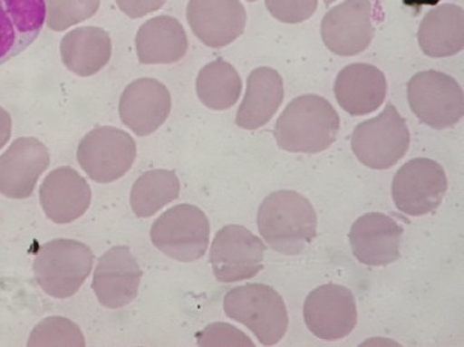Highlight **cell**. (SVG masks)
Returning <instances> with one entry per match:
<instances>
[{
  "label": "cell",
  "instance_id": "obj_32",
  "mask_svg": "<svg viewBox=\"0 0 464 347\" xmlns=\"http://www.w3.org/2000/svg\"><path fill=\"white\" fill-rule=\"evenodd\" d=\"M12 132V120L9 112L0 107V150L9 142Z\"/></svg>",
  "mask_w": 464,
  "mask_h": 347
},
{
  "label": "cell",
  "instance_id": "obj_9",
  "mask_svg": "<svg viewBox=\"0 0 464 347\" xmlns=\"http://www.w3.org/2000/svg\"><path fill=\"white\" fill-rule=\"evenodd\" d=\"M448 189L445 169L430 159H414L395 173L392 199L399 211L422 217L437 211Z\"/></svg>",
  "mask_w": 464,
  "mask_h": 347
},
{
  "label": "cell",
  "instance_id": "obj_24",
  "mask_svg": "<svg viewBox=\"0 0 464 347\" xmlns=\"http://www.w3.org/2000/svg\"><path fill=\"white\" fill-rule=\"evenodd\" d=\"M111 39L95 26L75 28L63 36L60 53L64 66L81 78L98 74L111 58Z\"/></svg>",
  "mask_w": 464,
  "mask_h": 347
},
{
  "label": "cell",
  "instance_id": "obj_2",
  "mask_svg": "<svg viewBox=\"0 0 464 347\" xmlns=\"http://www.w3.org/2000/svg\"><path fill=\"white\" fill-rule=\"evenodd\" d=\"M340 115L328 100L308 94L294 99L274 128L277 147L293 153H320L336 142Z\"/></svg>",
  "mask_w": 464,
  "mask_h": 347
},
{
  "label": "cell",
  "instance_id": "obj_35",
  "mask_svg": "<svg viewBox=\"0 0 464 347\" xmlns=\"http://www.w3.org/2000/svg\"><path fill=\"white\" fill-rule=\"evenodd\" d=\"M247 2L254 3V2H256V0H247Z\"/></svg>",
  "mask_w": 464,
  "mask_h": 347
},
{
  "label": "cell",
  "instance_id": "obj_14",
  "mask_svg": "<svg viewBox=\"0 0 464 347\" xmlns=\"http://www.w3.org/2000/svg\"><path fill=\"white\" fill-rule=\"evenodd\" d=\"M142 276V269L130 249L116 246L101 256L92 290L101 304L111 310L121 309L135 300Z\"/></svg>",
  "mask_w": 464,
  "mask_h": 347
},
{
  "label": "cell",
  "instance_id": "obj_18",
  "mask_svg": "<svg viewBox=\"0 0 464 347\" xmlns=\"http://www.w3.org/2000/svg\"><path fill=\"white\" fill-rule=\"evenodd\" d=\"M40 204L48 219L66 225L78 220L92 204V189L87 180L70 167L48 173L39 191Z\"/></svg>",
  "mask_w": 464,
  "mask_h": 347
},
{
  "label": "cell",
  "instance_id": "obj_6",
  "mask_svg": "<svg viewBox=\"0 0 464 347\" xmlns=\"http://www.w3.org/2000/svg\"><path fill=\"white\" fill-rule=\"evenodd\" d=\"M407 100L420 122L445 130L464 115V96L458 81L445 72H420L407 83Z\"/></svg>",
  "mask_w": 464,
  "mask_h": 347
},
{
  "label": "cell",
  "instance_id": "obj_26",
  "mask_svg": "<svg viewBox=\"0 0 464 347\" xmlns=\"http://www.w3.org/2000/svg\"><path fill=\"white\" fill-rule=\"evenodd\" d=\"M179 177L169 169H151L135 181L130 193L132 211L140 217H150L179 198Z\"/></svg>",
  "mask_w": 464,
  "mask_h": 347
},
{
  "label": "cell",
  "instance_id": "obj_22",
  "mask_svg": "<svg viewBox=\"0 0 464 347\" xmlns=\"http://www.w3.org/2000/svg\"><path fill=\"white\" fill-rule=\"evenodd\" d=\"M188 40L183 25L170 15L148 20L136 35V52L140 63L170 64L187 54Z\"/></svg>",
  "mask_w": 464,
  "mask_h": 347
},
{
  "label": "cell",
  "instance_id": "obj_34",
  "mask_svg": "<svg viewBox=\"0 0 464 347\" xmlns=\"http://www.w3.org/2000/svg\"><path fill=\"white\" fill-rule=\"evenodd\" d=\"M334 2H336V0H324V4L326 6H330L331 4H334Z\"/></svg>",
  "mask_w": 464,
  "mask_h": 347
},
{
  "label": "cell",
  "instance_id": "obj_12",
  "mask_svg": "<svg viewBox=\"0 0 464 347\" xmlns=\"http://www.w3.org/2000/svg\"><path fill=\"white\" fill-rule=\"evenodd\" d=\"M370 0H345L323 18L321 34L325 46L340 56H354L370 46L374 36Z\"/></svg>",
  "mask_w": 464,
  "mask_h": 347
},
{
  "label": "cell",
  "instance_id": "obj_33",
  "mask_svg": "<svg viewBox=\"0 0 464 347\" xmlns=\"http://www.w3.org/2000/svg\"><path fill=\"white\" fill-rule=\"evenodd\" d=\"M406 6L413 7L415 10H419L423 5H438L440 0H402Z\"/></svg>",
  "mask_w": 464,
  "mask_h": 347
},
{
  "label": "cell",
  "instance_id": "obj_15",
  "mask_svg": "<svg viewBox=\"0 0 464 347\" xmlns=\"http://www.w3.org/2000/svg\"><path fill=\"white\" fill-rule=\"evenodd\" d=\"M171 111V94L160 81L142 78L132 81L120 99L119 112L125 127L140 137L153 134Z\"/></svg>",
  "mask_w": 464,
  "mask_h": 347
},
{
  "label": "cell",
  "instance_id": "obj_25",
  "mask_svg": "<svg viewBox=\"0 0 464 347\" xmlns=\"http://www.w3.org/2000/svg\"><path fill=\"white\" fill-rule=\"evenodd\" d=\"M196 90L204 106L221 111L237 102L242 92V81L231 63L219 59L206 64L199 72Z\"/></svg>",
  "mask_w": 464,
  "mask_h": 347
},
{
  "label": "cell",
  "instance_id": "obj_11",
  "mask_svg": "<svg viewBox=\"0 0 464 347\" xmlns=\"http://www.w3.org/2000/svg\"><path fill=\"white\" fill-rule=\"evenodd\" d=\"M304 317L310 333L326 342L342 341L356 328V298L341 284H324L306 296Z\"/></svg>",
  "mask_w": 464,
  "mask_h": 347
},
{
  "label": "cell",
  "instance_id": "obj_20",
  "mask_svg": "<svg viewBox=\"0 0 464 347\" xmlns=\"http://www.w3.org/2000/svg\"><path fill=\"white\" fill-rule=\"evenodd\" d=\"M334 96L343 111L351 116H365L382 106L387 81L379 68L370 63H353L334 81Z\"/></svg>",
  "mask_w": 464,
  "mask_h": 347
},
{
  "label": "cell",
  "instance_id": "obj_10",
  "mask_svg": "<svg viewBox=\"0 0 464 347\" xmlns=\"http://www.w3.org/2000/svg\"><path fill=\"white\" fill-rule=\"evenodd\" d=\"M266 250L260 237L244 226H225L217 233L209 252L213 274L221 284L250 280L264 269Z\"/></svg>",
  "mask_w": 464,
  "mask_h": 347
},
{
  "label": "cell",
  "instance_id": "obj_29",
  "mask_svg": "<svg viewBox=\"0 0 464 347\" xmlns=\"http://www.w3.org/2000/svg\"><path fill=\"white\" fill-rule=\"evenodd\" d=\"M199 346H254L247 334L228 323H212L197 334Z\"/></svg>",
  "mask_w": 464,
  "mask_h": 347
},
{
  "label": "cell",
  "instance_id": "obj_31",
  "mask_svg": "<svg viewBox=\"0 0 464 347\" xmlns=\"http://www.w3.org/2000/svg\"><path fill=\"white\" fill-rule=\"evenodd\" d=\"M167 0H116L117 6L132 19L143 18L159 11Z\"/></svg>",
  "mask_w": 464,
  "mask_h": 347
},
{
  "label": "cell",
  "instance_id": "obj_7",
  "mask_svg": "<svg viewBox=\"0 0 464 347\" xmlns=\"http://www.w3.org/2000/svg\"><path fill=\"white\" fill-rule=\"evenodd\" d=\"M152 244L165 255L179 262L199 260L209 244L208 217L195 205L180 204L168 209L153 223Z\"/></svg>",
  "mask_w": 464,
  "mask_h": 347
},
{
  "label": "cell",
  "instance_id": "obj_30",
  "mask_svg": "<svg viewBox=\"0 0 464 347\" xmlns=\"http://www.w3.org/2000/svg\"><path fill=\"white\" fill-rule=\"evenodd\" d=\"M266 6L278 22L300 24L313 17L318 0H266Z\"/></svg>",
  "mask_w": 464,
  "mask_h": 347
},
{
  "label": "cell",
  "instance_id": "obj_16",
  "mask_svg": "<svg viewBox=\"0 0 464 347\" xmlns=\"http://www.w3.org/2000/svg\"><path fill=\"white\" fill-rule=\"evenodd\" d=\"M187 18L204 45L223 48L244 34L247 14L240 0H189Z\"/></svg>",
  "mask_w": 464,
  "mask_h": 347
},
{
  "label": "cell",
  "instance_id": "obj_27",
  "mask_svg": "<svg viewBox=\"0 0 464 347\" xmlns=\"http://www.w3.org/2000/svg\"><path fill=\"white\" fill-rule=\"evenodd\" d=\"M27 346H86L82 331L64 317H47L30 334Z\"/></svg>",
  "mask_w": 464,
  "mask_h": 347
},
{
  "label": "cell",
  "instance_id": "obj_8",
  "mask_svg": "<svg viewBox=\"0 0 464 347\" xmlns=\"http://www.w3.org/2000/svg\"><path fill=\"white\" fill-rule=\"evenodd\" d=\"M137 157L134 139L115 127L92 129L79 144L80 167L92 180L112 183L131 169Z\"/></svg>",
  "mask_w": 464,
  "mask_h": 347
},
{
  "label": "cell",
  "instance_id": "obj_3",
  "mask_svg": "<svg viewBox=\"0 0 464 347\" xmlns=\"http://www.w3.org/2000/svg\"><path fill=\"white\" fill-rule=\"evenodd\" d=\"M224 312L252 331L265 346L276 345L288 330L284 298L267 284H248L229 290L225 294Z\"/></svg>",
  "mask_w": 464,
  "mask_h": 347
},
{
  "label": "cell",
  "instance_id": "obj_1",
  "mask_svg": "<svg viewBox=\"0 0 464 347\" xmlns=\"http://www.w3.org/2000/svg\"><path fill=\"white\" fill-rule=\"evenodd\" d=\"M257 229L270 248L298 255L317 236V214L301 193L282 189L265 198L256 217Z\"/></svg>",
  "mask_w": 464,
  "mask_h": 347
},
{
  "label": "cell",
  "instance_id": "obj_5",
  "mask_svg": "<svg viewBox=\"0 0 464 347\" xmlns=\"http://www.w3.org/2000/svg\"><path fill=\"white\" fill-rule=\"evenodd\" d=\"M411 144L406 120L393 104L373 119L359 123L351 136V149L365 167L387 169L405 157Z\"/></svg>",
  "mask_w": 464,
  "mask_h": 347
},
{
  "label": "cell",
  "instance_id": "obj_17",
  "mask_svg": "<svg viewBox=\"0 0 464 347\" xmlns=\"http://www.w3.org/2000/svg\"><path fill=\"white\" fill-rule=\"evenodd\" d=\"M403 228L384 213H366L354 221L349 234L351 249L361 264L385 267L401 258Z\"/></svg>",
  "mask_w": 464,
  "mask_h": 347
},
{
  "label": "cell",
  "instance_id": "obj_23",
  "mask_svg": "<svg viewBox=\"0 0 464 347\" xmlns=\"http://www.w3.org/2000/svg\"><path fill=\"white\" fill-rule=\"evenodd\" d=\"M419 45L430 58H448L463 51L464 11L454 4H442L422 19L418 32Z\"/></svg>",
  "mask_w": 464,
  "mask_h": 347
},
{
  "label": "cell",
  "instance_id": "obj_4",
  "mask_svg": "<svg viewBox=\"0 0 464 347\" xmlns=\"http://www.w3.org/2000/svg\"><path fill=\"white\" fill-rule=\"evenodd\" d=\"M94 254L87 245L71 239L48 241L40 247L34 264L40 288L51 297L64 300L79 292L90 276Z\"/></svg>",
  "mask_w": 464,
  "mask_h": 347
},
{
  "label": "cell",
  "instance_id": "obj_13",
  "mask_svg": "<svg viewBox=\"0 0 464 347\" xmlns=\"http://www.w3.org/2000/svg\"><path fill=\"white\" fill-rule=\"evenodd\" d=\"M50 151L34 137H20L0 156V193L26 199L50 165Z\"/></svg>",
  "mask_w": 464,
  "mask_h": 347
},
{
  "label": "cell",
  "instance_id": "obj_21",
  "mask_svg": "<svg viewBox=\"0 0 464 347\" xmlns=\"http://www.w3.org/2000/svg\"><path fill=\"white\" fill-rule=\"evenodd\" d=\"M285 99L284 80L276 70L260 67L248 75L245 99L236 122L246 130H256L276 114Z\"/></svg>",
  "mask_w": 464,
  "mask_h": 347
},
{
  "label": "cell",
  "instance_id": "obj_19",
  "mask_svg": "<svg viewBox=\"0 0 464 347\" xmlns=\"http://www.w3.org/2000/svg\"><path fill=\"white\" fill-rule=\"evenodd\" d=\"M45 20V0H0V64L32 45Z\"/></svg>",
  "mask_w": 464,
  "mask_h": 347
},
{
  "label": "cell",
  "instance_id": "obj_28",
  "mask_svg": "<svg viewBox=\"0 0 464 347\" xmlns=\"http://www.w3.org/2000/svg\"><path fill=\"white\" fill-rule=\"evenodd\" d=\"M47 26L63 32L90 19L100 9V0H45Z\"/></svg>",
  "mask_w": 464,
  "mask_h": 347
}]
</instances>
